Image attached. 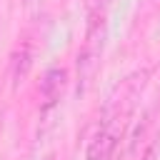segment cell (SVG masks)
<instances>
[{
  "label": "cell",
  "mask_w": 160,
  "mask_h": 160,
  "mask_svg": "<svg viewBox=\"0 0 160 160\" xmlns=\"http://www.w3.org/2000/svg\"><path fill=\"white\" fill-rule=\"evenodd\" d=\"M115 148H118V128H115V118H108L88 148V160H112Z\"/></svg>",
  "instance_id": "1"
},
{
  "label": "cell",
  "mask_w": 160,
  "mask_h": 160,
  "mask_svg": "<svg viewBox=\"0 0 160 160\" xmlns=\"http://www.w3.org/2000/svg\"><path fill=\"white\" fill-rule=\"evenodd\" d=\"M65 80H68V72L60 70V68H52V70L45 72V78L40 80V92H42V98H45V105L58 102V98H60L62 90H65Z\"/></svg>",
  "instance_id": "2"
}]
</instances>
